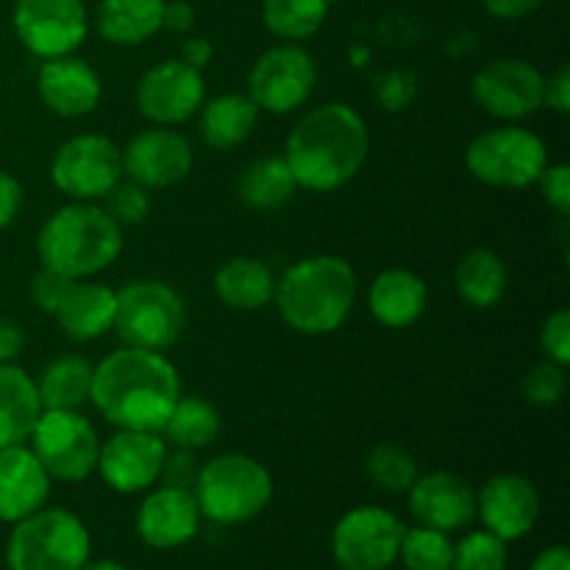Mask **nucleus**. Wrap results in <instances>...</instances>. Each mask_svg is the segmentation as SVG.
Instances as JSON below:
<instances>
[{
    "label": "nucleus",
    "mask_w": 570,
    "mask_h": 570,
    "mask_svg": "<svg viewBox=\"0 0 570 570\" xmlns=\"http://www.w3.org/2000/svg\"><path fill=\"white\" fill-rule=\"evenodd\" d=\"M476 518L504 543L527 538L540 518V493L521 473H499L476 493Z\"/></svg>",
    "instance_id": "18"
},
{
    "label": "nucleus",
    "mask_w": 570,
    "mask_h": 570,
    "mask_svg": "<svg viewBox=\"0 0 570 570\" xmlns=\"http://www.w3.org/2000/svg\"><path fill=\"white\" fill-rule=\"evenodd\" d=\"M328 3H332V0H328Z\"/></svg>",
    "instance_id": "51"
},
{
    "label": "nucleus",
    "mask_w": 570,
    "mask_h": 570,
    "mask_svg": "<svg viewBox=\"0 0 570 570\" xmlns=\"http://www.w3.org/2000/svg\"><path fill=\"white\" fill-rule=\"evenodd\" d=\"M278 315L306 337L332 334L348 321L356 301V273L343 256L321 254L301 259L276 282Z\"/></svg>",
    "instance_id": "3"
},
{
    "label": "nucleus",
    "mask_w": 570,
    "mask_h": 570,
    "mask_svg": "<svg viewBox=\"0 0 570 570\" xmlns=\"http://www.w3.org/2000/svg\"><path fill=\"white\" fill-rule=\"evenodd\" d=\"M11 527L6 543L9 570H81L92 554L89 529L76 512L61 507H42Z\"/></svg>",
    "instance_id": "6"
},
{
    "label": "nucleus",
    "mask_w": 570,
    "mask_h": 570,
    "mask_svg": "<svg viewBox=\"0 0 570 570\" xmlns=\"http://www.w3.org/2000/svg\"><path fill=\"white\" fill-rule=\"evenodd\" d=\"M315 83L317 65L309 50L298 42H282L265 50L250 67L248 98L259 106V111L289 115L309 100Z\"/></svg>",
    "instance_id": "12"
},
{
    "label": "nucleus",
    "mask_w": 570,
    "mask_h": 570,
    "mask_svg": "<svg viewBox=\"0 0 570 570\" xmlns=\"http://www.w3.org/2000/svg\"><path fill=\"white\" fill-rule=\"evenodd\" d=\"M48 495L50 476L26 443L0 449V521H22L42 510Z\"/></svg>",
    "instance_id": "22"
},
{
    "label": "nucleus",
    "mask_w": 570,
    "mask_h": 570,
    "mask_svg": "<svg viewBox=\"0 0 570 570\" xmlns=\"http://www.w3.org/2000/svg\"><path fill=\"white\" fill-rule=\"evenodd\" d=\"M546 76L523 59H495L473 76L471 95L482 111L499 120H523L543 109Z\"/></svg>",
    "instance_id": "15"
},
{
    "label": "nucleus",
    "mask_w": 570,
    "mask_h": 570,
    "mask_svg": "<svg viewBox=\"0 0 570 570\" xmlns=\"http://www.w3.org/2000/svg\"><path fill=\"white\" fill-rule=\"evenodd\" d=\"M510 551L501 538L488 529L468 532L460 543H454V562L451 570H504Z\"/></svg>",
    "instance_id": "36"
},
{
    "label": "nucleus",
    "mask_w": 570,
    "mask_h": 570,
    "mask_svg": "<svg viewBox=\"0 0 570 570\" xmlns=\"http://www.w3.org/2000/svg\"><path fill=\"white\" fill-rule=\"evenodd\" d=\"M200 521L204 515L189 490H173L159 484L142 499L134 527L148 549L173 551L187 546L200 532Z\"/></svg>",
    "instance_id": "20"
},
{
    "label": "nucleus",
    "mask_w": 570,
    "mask_h": 570,
    "mask_svg": "<svg viewBox=\"0 0 570 570\" xmlns=\"http://www.w3.org/2000/svg\"><path fill=\"white\" fill-rule=\"evenodd\" d=\"M220 429L223 417L212 401L200 399V395H178L176 406L161 429V438L173 449L198 451L215 443Z\"/></svg>",
    "instance_id": "32"
},
{
    "label": "nucleus",
    "mask_w": 570,
    "mask_h": 570,
    "mask_svg": "<svg viewBox=\"0 0 570 570\" xmlns=\"http://www.w3.org/2000/svg\"><path fill=\"white\" fill-rule=\"evenodd\" d=\"M115 315L117 289L98 282H87V278L72 282V287L67 289V295L53 312L61 332L70 340H76V343H89V340L104 337L106 332L115 328Z\"/></svg>",
    "instance_id": "23"
},
{
    "label": "nucleus",
    "mask_w": 570,
    "mask_h": 570,
    "mask_svg": "<svg viewBox=\"0 0 570 570\" xmlns=\"http://www.w3.org/2000/svg\"><path fill=\"white\" fill-rule=\"evenodd\" d=\"M406 499H410V512L417 527L451 534L476 521V490L456 473H423L406 490Z\"/></svg>",
    "instance_id": "19"
},
{
    "label": "nucleus",
    "mask_w": 570,
    "mask_h": 570,
    "mask_svg": "<svg viewBox=\"0 0 570 570\" xmlns=\"http://www.w3.org/2000/svg\"><path fill=\"white\" fill-rule=\"evenodd\" d=\"M534 184H540L543 200L557 212V215L560 217L570 215V167L568 165H546V170L540 173V178Z\"/></svg>",
    "instance_id": "41"
},
{
    "label": "nucleus",
    "mask_w": 570,
    "mask_h": 570,
    "mask_svg": "<svg viewBox=\"0 0 570 570\" xmlns=\"http://www.w3.org/2000/svg\"><path fill=\"white\" fill-rule=\"evenodd\" d=\"M429 287L417 273L406 267H390L379 273L371 287V312L382 326L406 328L426 312Z\"/></svg>",
    "instance_id": "24"
},
{
    "label": "nucleus",
    "mask_w": 570,
    "mask_h": 570,
    "mask_svg": "<svg viewBox=\"0 0 570 570\" xmlns=\"http://www.w3.org/2000/svg\"><path fill=\"white\" fill-rule=\"evenodd\" d=\"M540 345H543L546 360L562 367L570 365V312L566 306L546 317L543 328H540Z\"/></svg>",
    "instance_id": "40"
},
{
    "label": "nucleus",
    "mask_w": 570,
    "mask_h": 570,
    "mask_svg": "<svg viewBox=\"0 0 570 570\" xmlns=\"http://www.w3.org/2000/svg\"><path fill=\"white\" fill-rule=\"evenodd\" d=\"M529 570H570V551L566 546H549L534 557Z\"/></svg>",
    "instance_id": "49"
},
{
    "label": "nucleus",
    "mask_w": 570,
    "mask_h": 570,
    "mask_svg": "<svg viewBox=\"0 0 570 570\" xmlns=\"http://www.w3.org/2000/svg\"><path fill=\"white\" fill-rule=\"evenodd\" d=\"M195 26V9L187 0H165V14H161V28L176 33H187Z\"/></svg>",
    "instance_id": "47"
},
{
    "label": "nucleus",
    "mask_w": 570,
    "mask_h": 570,
    "mask_svg": "<svg viewBox=\"0 0 570 570\" xmlns=\"http://www.w3.org/2000/svg\"><path fill=\"white\" fill-rule=\"evenodd\" d=\"M165 0H100L98 33L111 45H142L161 31Z\"/></svg>",
    "instance_id": "28"
},
{
    "label": "nucleus",
    "mask_w": 570,
    "mask_h": 570,
    "mask_svg": "<svg viewBox=\"0 0 570 570\" xmlns=\"http://www.w3.org/2000/svg\"><path fill=\"white\" fill-rule=\"evenodd\" d=\"M259 106L248 92H226L200 106V137L215 150H234L254 134Z\"/></svg>",
    "instance_id": "27"
},
{
    "label": "nucleus",
    "mask_w": 570,
    "mask_h": 570,
    "mask_svg": "<svg viewBox=\"0 0 570 570\" xmlns=\"http://www.w3.org/2000/svg\"><path fill=\"white\" fill-rule=\"evenodd\" d=\"M181 395L176 365L161 351H111L92 371V404L111 426L161 434Z\"/></svg>",
    "instance_id": "1"
},
{
    "label": "nucleus",
    "mask_w": 570,
    "mask_h": 570,
    "mask_svg": "<svg viewBox=\"0 0 570 570\" xmlns=\"http://www.w3.org/2000/svg\"><path fill=\"white\" fill-rule=\"evenodd\" d=\"M92 371L81 356H59L48 362L37 379L42 410H81L92 399Z\"/></svg>",
    "instance_id": "31"
},
{
    "label": "nucleus",
    "mask_w": 570,
    "mask_h": 570,
    "mask_svg": "<svg viewBox=\"0 0 570 570\" xmlns=\"http://www.w3.org/2000/svg\"><path fill=\"white\" fill-rule=\"evenodd\" d=\"M148 193L150 189L139 187L137 181L122 176L100 200H104V209L109 212V217L117 226H137V223H142L150 212Z\"/></svg>",
    "instance_id": "37"
},
{
    "label": "nucleus",
    "mask_w": 570,
    "mask_h": 570,
    "mask_svg": "<svg viewBox=\"0 0 570 570\" xmlns=\"http://www.w3.org/2000/svg\"><path fill=\"white\" fill-rule=\"evenodd\" d=\"M134 98L139 115L154 126H184L198 115L206 100L204 72L184 65L181 59H165L142 72Z\"/></svg>",
    "instance_id": "14"
},
{
    "label": "nucleus",
    "mask_w": 570,
    "mask_h": 570,
    "mask_svg": "<svg viewBox=\"0 0 570 570\" xmlns=\"http://www.w3.org/2000/svg\"><path fill=\"white\" fill-rule=\"evenodd\" d=\"M11 26L37 59L70 56L87 42L89 17L83 0H14Z\"/></svg>",
    "instance_id": "13"
},
{
    "label": "nucleus",
    "mask_w": 570,
    "mask_h": 570,
    "mask_svg": "<svg viewBox=\"0 0 570 570\" xmlns=\"http://www.w3.org/2000/svg\"><path fill=\"white\" fill-rule=\"evenodd\" d=\"M81 570H128V568L120 566L117 560H95V562H87Z\"/></svg>",
    "instance_id": "50"
},
{
    "label": "nucleus",
    "mask_w": 570,
    "mask_h": 570,
    "mask_svg": "<svg viewBox=\"0 0 570 570\" xmlns=\"http://www.w3.org/2000/svg\"><path fill=\"white\" fill-rule=\"evenodd\" d=\"M28 449L42 462L50 482H83L98 468L100 440L92 423L78 410H42Z\"/></svg>",
    "instance_id": "9"
},
{
    "label": "nucleus",
    "mask_w": 570,
    "mask_h": 570,
    "mask_svg": "<svg viewBox=\"0 0 570 570\" xmlns=\"http://www.w3.org/2000/svg\"><path fill=\"white\" fill-rule=\"evenodd\" d=\"M523 399L534 406H554L566 393V367L546 360L523 376Z\"/></svg>",
    "instance_id": "38"
},
{
    "label": "nucleus",
    "mask_w": 570,
    "mask_h": 570,
    "mask_svg": "<svg viewBox=\"0 0 570 570\" xmlns=\"http://www.w3.org/2000/svg\"><path fill=\"white\" fill-rule=\"evenodd\" d=\"M406 527L384 507L362 504L345 512L332 532V554L340 570H387L399 560Z\"/></svg>",
    "instance_id": "10"
},
{
    "label": "nucleus",
    "mask_w": 570,
    "mask_h": 570,
    "mask_svg": "<svg viewBox=\"0 0 570 570\" xmlns=\"http://www.w3.org/2000/svg\"><path fill=\"white\" fill-rule=\"evenodd\" d=\"M484 9L499 20H523L543 6V0H482Z\"/></svg>",
    "instance_id": "46"
},
{
    "label": "nucleus",
    "mask_w": 570,
    "mask_h": 570,
    "mask_svg": "<svg viewBox=\"0 0 570 570\" xmlns=\"http://www.w3.org/2000/svg\"><path fill=\"white\" fill-rule=\"evenodd\" d=\"M212 56H215V48H212V42L206 37H189L187 42L181 45V56L178 59L184 61V65L195 67V70L204 72V67L209 65Z\"/></svg>",
    "instance_id": "48"
},
{
    "label": "nucleus",
    "mask_w": 570,
    "mask_h": 570,
    "mask_svg": "<svg viewBox=\"0 0 570 570\" xmlns=\"http://www.w3.org/2000/svg\"><path fill=\"white\" fill-rule=\"evenodd\" d=\"M165 454L167 443L161 434L120 429L106 443H100L95 471L115 493H145L159 482V468Z\"/></svg>",
    "instance_id": "16"
},
{
    "label": "nucleus",
    "mask_w": 570,
    "mask_h": 570,
    "mask_svg": "<svg viewBox=\"0 0 570 570\" xmlns=\"http://www.w3.org/2000/svg\"><path fill=\"white\" fill-rule=\"evenodd\" d=\"M198 510L217 527H239L265 512L273 499V476L248 454H220L200 465L193 488Z\"/></svg>",
    "instance_id": "5"
},
{
    "label": "nucleus",
    "mask_w": 570,
    "mask_h": 570,
    "mask_svg": "<svg viewBox=\"0 0 570 570\" xmlns=\"http://www.w3.org/2000/svg\"><path fill=\"white\" fill-rule=\"evenodd\" d=\"M122 178V150L104 134L70 137L50 161V181L72 200H100Z\"/></svg>",
    "instance_id": "11"
},
{
    "label": "nucleus",
    "mask_w": 570,
    "mask_h": 570,
    "mask_svg": "<svg viewBox=\"0 0 570 570\" xmlns=\"http://www.w3.org/2000/svg\"><path fill=\"white\" fill-rule=\"evenodd\" d=\"M187 326L181 295L165 282H134L117 289L115 332L131 348L167 351Z\"/></svg>",
    "instance_id": "7"
},
{
    "label": "nucleus",
    "mask_w": 570,
    "mask_h": 570,
    "mask_svg": "<svg viewBox=\"0 0 570 570\" xmlns=\"http://www.w3.org/2000/svg\"><path fill=\"white\" fill-rule=\"evenodd\" d=\"M365 471L367 479H371L382 493L390 495L406 493V490L415 484V479L421 476L415 456L393 443L373 445L365 456Z\"/></svg>",
    "instance_id": "34"
},
{
    "label": "nucleus",
    "mask_w": 570,
    "mask_h": 570,
    "mask_svg": "<svg viewBox=\"0 0 570 570\" xmlns=\"http://www.w3.org/2000/svg\"><path fill=\"white\" fill-rule=\"evenodd\" d=\"M198 460H195V451L187 449H173L167 445V454L161 460L159 468V482L161 488H173V490H189L193 493L195 479H198Z\"/></svg>",
    "instance_id": "39"
},
{
    "label": "nucleus",
    "mask_w": 570,
    "mask_h": 570,
    "mask_svg": "<svg viewBox=\"0 0 570 570\" xmlns=\"http://www.w3.org/2000/svg\"><path fill=\"white\" fill-rule=\"evenodd\" d=\"M72 282H76V278H67L61 276V273L50 271V267H42L31 282L33 304L42 312H48V315H53L56 306H59L61 298L67 295V289L72 287Z\"/></svg>",
    "instance_id": "42"
},
{
    "label": "nucleus",
    "mask_w": 570,
    "mask_h": 570,
    "mask_svg": "<svg viewBox=\"0 0 570 570\" xmlns=\"http://www.w3.org/2000/svg\"><path fill=\"white\" fill-rule=\"evenodd\" d=\"M465 165L476 181L488 187H532L549 165V148L534 131L521 126H501L473 137L465 150Z\"/></svg>",
    "instance_id": "8"
},
{
    "label": "nucleus",
    "mask_w": 570,
    "mask_h": 570,
    "mask_svg": "<svg viewBox=\"0 0 570 570\" xmlns=\"http://www.w3.org/2000/svg\"><path fill=\"white\" fill-rule=\"evenodd\" d=\"M193 165V145L167 126L145 128L122 150V176L145 189H165L184 181Z\"/></svg>",
    "instance_id": "17"
},
{
    "label": "nucleus",
    "mask_w": 570,
    "mask_h": 570,
    "mask_svg": "<svg viewBox=\"0 0 570 570\" xmlns=\"http://www.w3.org/2000/svg\"><path fill=\"white\" fill-rule=\"evenodd\" d=\"M543 106H549L557 115H568L570 111V70L566 65L546 78L543 87Z\"/></svg>",
    "instance_id": "43"
},
{
    "label": "nucleus",
    "mask_w": 570,
    "mask_h": 570,
    "mask_svg": "<svg viewBox=\"0 0 570 570\" xmlns=\"http://www.w3.org/2000/svg\"><path fill=\"white\" fill-rule=\"evenodd\" d=\"M454 287L473 309H493L507 293V265L488 248H473L456 262Z\"/></svg>",
    "instance_id": "30"
},
{
    "label": "nucleus",
    "mask_w": 570,
    "mask_h": 570,
    "mask_svg": "<svg viewBox=\"0 0 570 570\" xmlns=\"http://www.w3.org/2000/svg\"><path fill=\"white\" fill-rule=\"evenodd\" d=\"M26 348V332H22L20 323L9 321V317H0V365H9Z\"/></svg>",
    "instance_id": "45"
},
{
    "label": "nucleus",
    "mask_w": 570,
    "mask_h": 570,
    "mask_svg": "<svg viewBox=\"0 0 570 570\" xmlns=\"http://www.w3.org/2000/svg\"><path fill=\"white\" fill-rule=\"evenodd\" d=\"M399 560L406 570H451L454 543L445 532L429 527H406L401 538Z\"/></svg>",
    "instance_id": "35"
},
{
    "label": "nucleus",
    "mask_w": 570,
    "mask_h": 570,
    "mask_svg": "<svg viewBox=\"0 0 570 570\" xmlns=\"http://www.w3.org/2000/svg\"><path fill=\"white\" fill-rule=\"evenodd\" d=\"M215 293L228 309L256 312L276 295V276L256 256H232L217 267Z\"/></svg>",
    "instance_id": "26"
},
{
    "label": "nucleus",
    "mask_w": 570,
    "mask_h": 570,
    "mask_svg": "<svg viewBox=\"0 0 570 570\" xmlns=\"http://www.w3.org/2000/svg\"><path fill=\"white\" fill-rule=\"evenodd\" d=\"M371 150V131L348 104H323L306 111L289 131L284 161L298 187L309 193H334L362 170Z\"/></svg>",
    "instance_id": "2"
},
{
    "label": "nucleus",
    "mask_w": 570,
    "mask_h": 570,
    "mask_svg": "<svg viewBox=\"0 0 570 570\" xmlns=\"http://www.w3.org/2000/svg\"><path fill=\"white\" fill-rule=\"evenodd\" d=\"M328 17V0H265L262 22L284 42H304L315 37Z\"/></svg>",
    "instance_id": "33"
},
{
    "label": "nucleus",
    "mask_w": 570,
    "mask_h": 570,
    "mask_svg": "<svg viewBox=\"0 0 570 570\" xmlns=\"http://www.w3.org/2000/svg\"><path fill=\"white\" fill-rule=\"evenodd\" d=\"M42 415L37 382L14 362L0 365V449L22 445Z\"/></svg>",
    "instance_id": "25"
},
{
    "label": "nucleus",
    "mask_w": 570,
    "mask_h": 570,
    "mask_svg": "<svg viewBox=\"0 0 570 570\" xmlns=\"http://www.w3.org/2000/svg\"><path fill=\"white\" fill-rule=\"evenodd\" d=\"M37 92L53 115L83 117L98 109L104 83L89 61L70 53L42 61L37 76Z\"/></svg>",
    "instance_id": "21"
},
{
    "label": "nucleus",
    "mask_w": 570,
    "mask_h": 570,
    "mask_svg": "<svg viewBox=\"0 0 570 570\" xmlns=\"http://www.w3.org/2000/svg\"><path fill=\"white\" fill-rule=\"evenodd\" d=\"M122 250V226H117L104 206L92 200H72L42 223L37 254L42 267L67 278H92L115 265Z\"/></svg>",
    "instance_id": "4"
},
{
    "label": "nucleus",
    "mask_w": 570,
    "mask_h": 570,
    "mask_svg": "<svg viewBox=\"0 0 570 570\" xmlns=\"http://www.w3.org/2000/svg\"><path fill=\"white\" fill-rule=\"evenodd\" d=\"M298 181L284 161V156H262L243 170L237 195L245 206L256 212H276L293 200Z\"/></svg>",
    "instance_id": "29"
},
{
    "label": "nucleus",
    "mask_w": 570,
    "mask_h": 570,
    "mask_svg": "<svg viewBox=\"0 0 570 570\" xmlns=\"http://www.w3.org/2000/svg\"><path fill=\"white\" fill-rule=\"evenodd\" d=\"M22 206V187L11 173L0 170V228L11 226L14 217L20 215Z\"/></svg>",
    "instance_id": "44"
}]
</instances>
